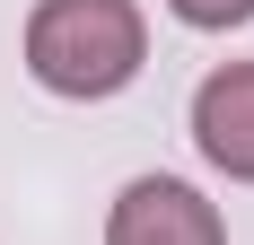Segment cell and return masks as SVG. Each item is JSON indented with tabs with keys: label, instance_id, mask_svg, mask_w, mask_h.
<instances>
[{
	"label": "cell",
	"instance_id": "1",
	"mask_svg": "<svg viewBox=\"0 0 254 245\" xmlns=\"http://www.w3.org/2000/svg\"><path fill=\"white\" fill-rule=\"evenodd\" d=\"M149 61V18L140 0H35L26 9V70L53 97H123Z\"/></svg>",
	"mask_w": 254,
	"mask_h": 245
},
{
	"label": "cell",
	"instance_id": "2",
	"mask_svg": "<svg viewBox=\"0 0 254 245\" xmlns=\"http://www.w3.org/2000/svg\"><path fill=\"white\" fill-rule=\"evenodd\" d=\"M105 245H228V219L184 175H131L105 210Z\"/></svg>",
	"mask_w": 254,
	"mask_h": 245
},
{
	"label": "cell",
	"instance_id": "3",
	"mask_svg": "<svg viewBox=\"0 0 254 245\" xmlns=\"http://www.w3.org/2000/svg\"><path fill=\"white\" fill-rule=\"evenodd\" d=\"M193 149L228 184H254V61H219L193 88Z\"/></svg>",
	"mask_w": 254,
	"mask_h": 245
},
{
	"label": "cell",
	"instance_id": "4",
	"mask_svg": "<svg viewBox=\"0 0 254 245\" xmlns=\"http://www.w3.org/2000/svg\"><path fill=\"white\" fill-rule=\"evenodd\" d=\"M184 26H202V35H228V26H246L254 18V0H167Z\"/></svg>",
	"mask_w": 254,
	"mask_h": 245
}]
</instances>
